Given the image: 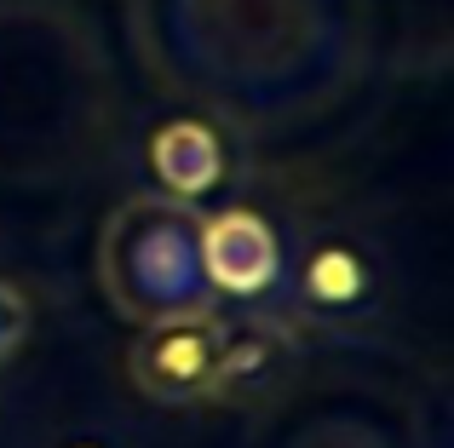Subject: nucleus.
I'll use <instances>...</instances> for the list:
<instances>
[{
    "instance_id": "0eeeda50",
    "label": "nucleus",
    "mask_w": 454,
    "mask_h": 448,
    "mask_svg": "<svg viewBox=\"0 0 454 448\" xmlns=\"http://www.w3.org/2000/svg\"><path fill=\"white\" fill-rule=\"evenodd\" d=\"M29 334V299H23L12 282H0V362H12V351Z\"/></svg>"
},
{
    "instance_id": "39448f33",
    "label": "nucleus",
    "mask_w": 454,
    "mask_h": 448,
    "mask_svg": "<svg viewBox=\"0 0 454 448\" xmlns=\"http://www.w3.org/2000/svg\"><path fill=\"white\" fill-rule=\"evenodd\" d=\"M294 345L277 322L265 316H242V322H224V385L219 397H259L288 374Z\"/></svg>"
},
{
    "instance_id": "20e7f679",
    "label": "nucleus",
    "mask_w": 454,
    "mask_h": 448,
    "mask_svg": "<svg viewBox=\"0 0 454 448\" xmlns=\"http://www.w3.org/2000/svg\"><path fill=\"white\" fill-rule=\"evenodd\" d=\"M145 161L161 184V196L196 207L224 179V138L207 121H161L145 144Z\"/></svg>"
},
{
    "instance_id": "7ed1b4c3",
    "label": "nucleus",
    "mask_w": 454,
    "mask_h": 448,
    "mask_svg": "<svg viewBox=\"0 0 454 448\" xmlns=\"http://www.w3.org/2000/svg\"><path fill=\"white\" fill-rule=\"evenodd\" d=\"M201 265L219 299H259L282 276V242L254 207H224L201 219Z\"/></svg>"
},
{
    "instance_id": "f03ea898",
    "label": "nucleus",
    "mask_w": 454,
    "mask_h": 448,
    "mask_svg": "<svg viewBox=\"0 0 454 448\" xmlns=\"http://www.w3.org/2000/svg\"><path fill=\"white\" fill-rule=\"evenodd\" d=\"M127 380L138 397L161 408H196L219 403L224 385V316H161V322H138L133 345H127Z\"/></svg>"
},
{
    "instance_id": "423d86ee",
    "label": "nucleus",
    "mask_w": 454,
    "mask_h": 448,
    "mask_svg": "<svg viewBox=\"0 0 454 448\" xmlns=\"http://www.w3.org/2000/svg\"><path fill=\"white\" fill-rule=\"evenodd\" d=\"M305 288H310V299H317V305H345V299L363 293V265H356L345 247H328V253L310 259Z\"/></svg>"
},
{
    "instance_id": "f257e3e1",
    "label": "nucleus",
    "mask_w": 454,
    "mask_h": 448,
    "mask_svg": "<svg viewBox=\"0 0 454 448\" xmlns=\"http://www.w3.org/2000/svg\"><path fill=\"white\" fill-rule=\"evenodd\" d=\"M98 288L133 328L219 311L201 265V213L161 190L127 196L98 236Z\"/></svg>"
}]
</instances>
